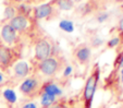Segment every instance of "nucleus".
<instances>
[{
	"instance_id": "f257e3e1",
	"label": "nucleus",
	"mask_w": 123,
	"mask_h": 108,
	"mask_svg": "<svg viewBox=\"0 0 123 108\" xmlns=\"http://www.w3.org/2000/svg\"><path fill=\"white\" fill-rule=\"evenodd\" d=\"M98 79H99V71L95 70L91 75L89 78L87 79L85 84V89H84V99H85L86 104L89 105L93 101V97L95 95L96 89H97V84H98Z\"/></svg>"
},
{
	"instance_id": "f03ea898",
	"label": "nucleus",
	"mask_w": 123,
	"mask_h": 108,
	"mask_svg": "<svg viewBox=\"0 0 123 108\" xmlns=\"http://www.w3.org/2000/svg\"><path fill=\"white\" fill-rule=\"evenodd\" d=\"M59 64L56 58H47L45 60L40 61L39 70L47 76H51L58 71Z\"/></svg>"
},
{
	"instance_id": "7ed1b4c3",
	"label": "nucleus",
	"mask_w": 123,
	"mask_h": 108,
	"mask_svg": "<svg viewBox=\"0 0 123 108\" xmlns=\"http://www.w3.org/2000/svg\"><path fill=\"white\" fill-rule=\"evenodd\" d=\"M50 44H49L47 40L42 39L36 44L35 46V57L36 59L43 61L45 59L49 58V55H50Z\"/></svg>"
},
{
	"instance_id": "20e7f679",
	"label": "nucleus",
	"mask_w": 123,
	"mask_h": 108,
	"mask_svg": "<svg viewBox=\"0 0 123 108\" xmlns=\"http://www.w3.org/2000/svg\"><path fill=\"white\" fill-rule=\"evenodd\" d=\"M38 87V81L34 78H27L26 80L23 81V83L20 86V89L23 94L30 95L33 92H35Z\"/></svg>"
},
{
	"instance_id": "39448f33",
	"label": "nucleus",
	"mask_w": 123,
	"mask_h": 108,
	"mask_svg": "<svg viewBox=\"0 0 123 108\" xmlns=\"http://www.w3.org/2000/svg\"><path fill=\"white\" fill-rule=\"evenodd\" d=\"M1 37L7 44L11 45L15 40L16 32L13 30V27L10 24H6V25H3L2 30H1Z\"/></svg>"
},
{
	"instance_id": "423d86ee",
	"label": "nucleus",
	"mask_w": 123,
	"mask_h": 108,
	"mask_svg": "<svg viewBox=\"0 0 123 108\" xmlns=\"http://www.w3.org/2000/svg\"><path fill=\"white\" fill-rule=\"evenodd\" d=\"M10 25L13 27V30L15 31V32L16 31H23L27 27L28 22H27V20H26V18L23 17V15H16L13 19H11Z\"/></svg>"
},
{
	"instance_id": "0eeeda50",
	"label": "nucleus",
	"mask_w": 123,
	"mask_h": 108,
	"mask_svg": "<svg viewBox=\"0 0 123 108\" xmlns=\"http://www.w3.org/2000/svg\"><path fill=\"white\" fill-rule=\"evenodd\" d=\"M51 12H52V7L50 3H44L35 8V17L37 19H44V18L49 17Z\"/></svg>"
},
{
	"instance_id": "6e6552de",
	"label": "nucleus",
	"mask_w": 123,
	"mask_h": 108,
	"mask_svg": "<svg viewBox=\"0 0 123 108\" xmlns=\"http://www.w3.org/2000/svg\"><path fill=\"white\" fill-rule=\"evenodd\" d=\"M28 70H30V67H28V64L26 61H19L14 66V73L21 78H24L27 75Z\"/></svg>"
},
{
	"instance_id": "1a4fd4ad",
	"label": "nucleus",
	"mask_w": 123,
	"mask_h": 108,
	"mask_svg": "<svg viewBox=\"0 0 123 108\" xmlns=\"http://www.w3.org/2000/svg\"><path fill=\"white\" fill-rule=\"evenodd\" d=\"M91 54H92L91 49L88 47H86V46H83L76 51V58L80 62L85 64L86 61H88V59L91 58Z\"/></svg>"
},
{
	"instance_id": "9d476101",
	"label": "nucleus",
	"mask_w": 123,
	"mask_h": 108,
	"mask_svg": "<svg viewBox=\"0 0 123 108\" xmlns=\"http://www.w3.org/2000/svg\"><path fill=\"white\" fill-rule=\"evenodd\" d=\"M11 61V52L8 48L0 47V64L7 67Z\"/></svg>"
},
{
	"instance_id": "9b49d317",
	"label": "nucleus",
	"mask_w": 123,
	"mask_h": 108,
	"mask_svg": "<svg viewBox=\"0 0 123 108\" xmlns=\"http://www.w3.org/2000/svg\"><path fill=\"white\" fill-rule=\"evenodd\" d=\"M45 93L52 96H60L62 94V89L58 86V85L54 84V83H49L45 86Z\"/></svg>"
},
{
	"instance_id": "f8f14e48",
	"label": "nucleus",
	"mask_w": 123,
	"mask_h": 108,
	"mask_svg": "<svg viewBox=\"0 0 123 108\" xmlns=\"http://www.w3.org/2000/svg\"><path fill=\"white\" fill-rule=\"evenodd\" d=\"M59 27L62 31L67 32V33H73L74 32V24L72 21H69V20H62L59 23Z\"/></svg>"
},
{
	"instance_id": "ddd939ff",
	"label": "nucleus",
	"mask_w": 123,
	"mask_h": 108,
	"mask_svg": "<svg viewBox=\"0 0 123 108\" xmlns=\"http://www.w3.org/2000/svg\"><path fill=\"white\" fill-rule=\"evenodd\" d=\"M56 102V96H52V95H49L47 93H44L42 95V99H40V104L44 107H50L52 104Z\"/></svg>"
},
{
	"instance_id": "4468645a",
	"label": "nucleus",
	"mask_w": 123,
	"mask_h": 108,
	"mask_svg": "<svg viewBox=\"0 0 123 108\" xmlns=\"http://www.w3.org/2000/svg\"><path fill=\"white\" fill-rule=\"evenodd\" d=\"M57 3H58V7L63 11H70L74 7L73 0H58Z\"/></svg>"
},
{
	"instance_id": "2eb2a0df",
	"label": "nucleus",
	"mask_w": 123,
	"mask_h": 108,
	"mask_svg": "<svg viewBox=\"0 0 123 108\" xmlns=\"http://www.w3.org/2000/svg\"><path fill=\"white\" fill-rule=\"evenodd\" d=\"M3 97H5V98L11 104H14L16 102L15 92H14L13 89H7L3 91Z\"/></svg>"
},
{
	"instance_id": "dca6fc26",
	"label": "nucleus",
	"mask_w": 123,
	"mask_h": 108,
	"mask_svg": "<svg viewBox=\"0 0 123 108\" xmlns=\"http://www.w3.org/2000/svg\"><path fill=\"white\" fill-rule=\"evenodd\" d=\"M15 17V11L12 7H7L5 10V18L6 19H13Z\"/></svg>"
},
{
	"instance_id": "f3484780",
	"label": "nucleus",
	"mask_w": 123,
	"mask_h": 108,
	"mask_svg": "<svg viewBox=\"0 0 123 108\" xmlns=\"http://www.w3.org/2000/svg\"><path fill=\"white\" fill-rule=\"evenodd\" d=\"M119 43H120V38L114 37V38H112V39H110L109 42H108V46H109V47H114V46H117Z\"/></svg>"
},
{
	"instance_id": "a211bd4d",
	"label": "nucleus",
	"mask_w": 123,
	"mask_h": 108,
	"mask_svg": "<svg viewBox=\"0 0 123 108\" xmlns=\"http://www.w3.org/2000/svg\"><path fill=\"white\" fill-rule=\"evenodd\" d=\"M72 71H73V68L71 66H68L67 68H65V70H64V72H63V75L64 76H69L71 73H72Z\"/></svg>"
},
{
	"instance_id": "6ab92c4d",
	"label": "nucleus",
	"mask_w": 123,
	"mask_h": 108,
	"mask_svg": "<svg viewBox=\"0 0 123 108\" xmlns=\"http://www.w3.org/2000/svg\"><path fill=\"white\" fill-rule=\"evenodd\" d=\"M22 108H37V105L35 103H27L23 106Z\"/></svg>"
},
{
	"instance_id": "aec40b11",
	"label": "nucleus",
	"mask_w": 123,
	"mask_h": 108,
	"mask_svg": "<svg viewBox=\"0 0 123 108\" xmlns=\"http://www.w3.org/2000/svg\"><path fill=\"white\" fill-rule=\"evenodd\" d=\"M119 28H120V31L123 33V17L121 18V20H120V22H119Z\"/></svg>"
},
{
	"instance_id": "412c9836",
	"label": "nucleus",
	"mask_w": 123,
	"mask_h": 108,
	"mask_svg": "<svg viewBox=\"0 0 123 108\" xmlns=\"http://www.w3.org/2000/svg\"><path fill=\"white\" fill-rule=\"evenodd\" d=\"M107 19V14H104V15H101V18H98V21L99 22H102L104 20Z\"/></svg>"
},
{
	"instance_id": "4be33fe9",
	"label": "nucleus",
	"mask_w": 123,
	"mask_h": 108,
	"mask_svg": "<svg viewBox=\"0 0 123 108\" xmlns=\"http://www.w3.org/2000/svg\"><path fill=\"white\" fill-rule=\"evenodd\" d=\"M121 81L123 83V66H122V69H121Z\"/></svg>"
},
{
	"instance_id": "5701e85b",
	"label": "nucleus",
	"mask_w": 123,
	"mask_h": 108,
	"mask_svg": "<svg viewBox=\"0 0 123 108\" xmlns=\"http://www.w3.org/2000/svg\"><path fill=\"white\" fill-rule=\"evenodd\" d=\"M3 81V75H2V73H0V83Z\"/></svg>"
},
{
	"instance_id": "b1692460",
	"label": "nucleus",
	"mask_w": 123,
	"mask_h": 108,
	"mask_svg": "<svg viewBox=\"0 0 123 108\" xmlns=\"http://www.w3.org/2000/svg\"><path fill=\"white\" fill-rule=\"evenodd\" d=\"M120 64L123 66V55H122V57H121V60H120Z\"/></svg>"
},
{
	"instance_id": "393cba45",
	"label": "nucleus",
	"mask_w": 123,
	"mask_h": 108,
	"mask_svg": "<svg viewBox=\"0 0 123 108\" xmlns=\"http://www.w3.org/2000/svg\"><path fill=\"white\" fill-rule=\"evenodd\" d=\"M49 108H61V107H59V106H54V107H49Z\"/></svg>"
},
{
	"instance_id": "a878e982",
	"label": "nucleus",
	"mask_w": 123,
	"mask_h": 108,
	"mask_svg": "<svg viewBox=\"0 0 123 108\" xmlns=\"http://www.w3.org/2000/svg\"><path fill=\"white\" fill-rule=\"evenodd\" d=\"M14 1H18V2H21V1H23V0H14Z\"/></svg>"
}]
</instances>
